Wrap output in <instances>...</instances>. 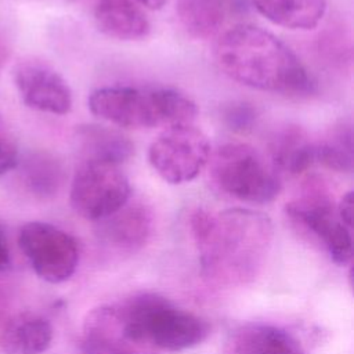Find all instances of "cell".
I'll list each match as a JSON object with an SVG mask.
<instances>
[{
	"instance_id": "cell-8",
	"label": "cell",
	"mask_w": 354,
	"mask_h": 354,
	"mask_svg": "<svg viewBox=\"0 0 354 354\" xmlns=\"http://www.w3.org/2000/svg\"><path fill=\"white\" fill-rule=\"evenodd\" d=\"M210 155L209 138L191 123L167 126L148 148L149 165L169 184L192 181Z\"/></svg>"
},
{
	"instance_id": "cell-10",
	"label": "cell",
	"mask_w": 354,
	"mask_h": 354,
	"mask_svg": "<svg viewBox=\"0 0 354 354\" xmlns=\"http://www.w3.org/2000/svg\"><path fill=\"white\" fill-rule=\"evenodd\" d=\"M12 77L26 106L53 115H66L71 111V87L47 62L25 58L15 64Z\"/></svg>"
},
{
	"instance_id": "cell-26",
	"label": "cell",
	"mask_w": 354,
	"mask_h": 354,
	"mask_svg": "<svg viewBox=\"0 0 354 354\" xmlns=\"http://www.w3.org/2000/svg\"><path fill=\"white\" fill-rule=\"evenodd\" d=\"M136 1L149 10H160L169 0H136Z\"/></svg>"
},
{
	"instance_id": "cell-21",
	"label": "cell",
	"mask_w": 354,
	"mask_h": 354,
	"mask_svg": "<svg viewBox=\"0 0 354 354\" xmlns=\"http://www.w3.org/2000/svg\"><path fill=\"white\" fill-rule=\"evenodd\" d=\"M24 181L37 196L48 198L58 192L64 181V169L59 160L46 152H36L24 162Z\"/></svg>"
},
{
	"instance_id": "cell-17",
	"label": "cell",
	"mask_w": 354,
	"mask_h": 354,
	"mask_svg": "<svg viewBox=\"0 0 354 354\" xmlns=\"http://www.w3.org/2000/svg\"><path fill=\"white\" fill-rule=\"evenodd\" d=\"M236 8V0H176L183 29L195 39L214 36Z\"/></svg>"
},
{
	"instance_id": "cell-20",
	"label": "cell",
	"mask_w": 354,
	"mask_h": 354,
	"mask_svg": "<svg viewBox=\"0 0 354 354\" xmlns=\"http://www.w3.org/2000/svg\"><path fill=\"white\" fill-rule=\"evenodd\" d=\"M315 163L340 173L353 171L354 149L350 122L335 124L319 141H315Z\"/></svg>"
},
{
	"instance_id": "cell-7",
	"label": "cell",
	"mask_w": 354,
	"mask_h": 354,
	"mask_svg": "<svg viewBox=\"0 0 354 354\" xmlns=\"http://www.w3.org/2000/svg\"><path fill=\"white\" fill-rule=\"evenodd\" d=\"M130 192L129 178L120 165L83 159L73 174L69 201L79 216L100 221L124 206Z\"/></svg>"
},
{
	"instance_id": "cell-25",
	"label": "cell",
	"mask_w": 354,
	"mask_h": 354,
	"mask_svg": "<svg viewBox=\"0 0 354 354\" xmlns=\"http://www.w3.org/2000/svg\"><path fill=\"white\" fill-rule=\"evenodd\" d=\"M11 266V253L4 230L0 225V271H6Z\"/></svg>"
},
{
	"instance_id": "cell-1",
	"label": "cell",
	"mask_w": 354,
	"mask_h": 354,
	"mask_svg": "<svg viewBox=\"0 0 354 354\" xmlns=\"http://www.w3.org/2000/svg\"><path fill=\"white\" fill-rule=\"evenodd\" d=\"M189 228L203 275L224 285H242L256 278L274 232L267 214L242 207L218 213L195 209L189 216Z\"/></svg>"
},
{
	"instance_id": "cell-23",
	"label": "cell",
	"mask_w": 354,
	"mask_h": 354,
	"mask_svg": "<svg viewBox=\"0 0 354 354\" xmlns=\"http://www.w3.org/2000/svg\"><path fill=\"white\" fill-rule=\"evenodd\" d=\"M18 166V142L17 138L0 115V176Z\"/></svg>"
},
{
	"instance_id": "cell-24",
	"label": "cell",
	"mask_w": 354,
	"mask_h": 354,
	"mask_svg": "<svg viewBox=\"0 0 354 354\" xmlns=\"http://www.w3.org/2000/svg\"><path fill=\"white\" fill-rule=\"evenodd\" d=\"M337 217L340 218V221L347 227V228H353V214H354V196H353V191H348L343 195V198L340 199L337 207Z\"/></svg>"
},
{
	"instance_id": "cell-2",
	"label": "cell",
	"mask_w": 354,
	"mask_h": 354,
	"mask_svg": "<svg viewBox=\"0 0 354 354\" xmlns=\"http://www.w3.org/2000/svg\"><path fill=\"white\" fill-rule=\"evenodd\" d=\"M213 55L224 75L246 87L289 97H306L315 90V82L299 57L257 25L238 24L224 30Z\"/></svg>"
},
{
	"instance_id": "cell-16",
	"label": "cell",
	"mask_w": 354,
	"mask_h": 354,
	"mask_svg": "<svg viewBox=\"0 0 354 354\" xmlns=\"http://www.w3.org/2000/svg\"><path fill=\"white\" fill-rule=\"evenodd\" d=\"M94 19L101 33L118 40H140L151 30L149 19L133 0H98Z\"/></svg>"
},
{
	"instance_id": "cell-13",
	"label": "cell",
	"mask_w": 354,
	"mask_h": 354,
	"mask_svg": "<svg viewBox=\"0 0 354 354\" xmlns=\"http://www.w3.org/2000/svg\"><path fill=\"white\" fill-rule=\"evenodd\" d=\"M97 223V235L104 245L119 252H134L148 239L152 217L145 205L127 202L118 212Z\"/></svg>"
},
{
	"instance_id": "cell-11",
	"label": "cell",
	"mask_w": 354,
	"mask_h": 354,
	"mask_svg": "<svg viewBox=\"0 0 354 354\" xmlns=\"http://www.w3.org/2000/svg\"><path fill=\"white\" fill-rule=\"evenodd\" d=\"M224 354H307L300 340L283 328L248 322L230 332Z\"/></svg>"
},
{
	"instance_id": "cell-9",
	"label": "cell",
	"mask_w": 354,
	"mask_h": 354,
	"mask_svg": "<svg viewBox=\"0 0 354 354\" xmlns=\"http://www.w3.org/2000/svg\"><path fill=\"white\" fill-rule=\"evenodd\" d=\"M18 245L39 278L50 283L68 281L79 263V246L66 231L43 221L26 223Z\"/></svg>"
},
{
	"instance_id": "cell-4",
	"label": "cell",
	"mask_w": 354,
	"mask_h": 354,
	"mask_svg": "<svg viewBox=\"0 0 354 354\" xmlns=\"http://www.w3.org/2000/svg\"><path fill=\"white\" fill-rule=\"evenodd\" d=\"M87 104L93 115L126 129L191 123L198 113L188 95L169 87H100L90 94Z\"/></svg>"
},
{
	"instance_id": "cell-6",
	"label": "cell",
	"mask_w": 354,
	"mask_h": 354,
	"mask_svg": "<svg viewBox=\"0 0 354 354\" xmlns=\"http://www.w3.org/2000/svg\"><path fill=\"white\" fill-rule=\"evenodd\" d=\"M285 213L301 231L315 238L337 266L353 260V236L340 218L326 187L310 180L300 198L285 205Z\"/></svg>"
},
{
	"instance_id": "cell-15",
	"label": "cell",
	"mask_w": 354,
	"mask_h": 354,
	"mask_svg": "<svg viewBox=\"0 0 354 354\" xmlns=\"http://www.w3.org/2000/svg\"><path fill=\"white\" fill-rule=\"evenodd\" d=\"M51 322L36 313L24 311L12 315L0 333L4 354H41L53 342Z\"/></svg>"
},
{
	"instance_id": "cell-5",
	"label": "cell",
	"mask_w": 354,
	"mask_h": 354,
	"mask_svg": "<svg viewBox=\"0 0 354 354\" xmlns=\"http://www.w3.org/2000/svg\"><path fill=\"white\" fill-rule=\"evenodd\" d=\"M209 163L213 184L231 198L266 205L281 192V173L268 156L250 144H223L210 155Z\"/></svg>"
},
{
	"instance_id": "cell-3",
	"label": "cell",
	"mask_w": 354,
	"mask_h": 354,
	"mask_svg": "<svg viewBox=\"0 0 354 354\" xmlns=\"http://www.w3.org/2000/svg\"><path fill=\"white\" fill-rule=\"evenodd\" d=\"M126 336L138 354L183 351L201 344L210 325L156 293H138L118 303Z\"/></svg>"
},
{
	"instance_id": "cell-12",
	"label": "cell",
	"mask_w": 354,
	"mask_h": 354,
	"mask_svg": "<svg viewBox=\"0 0 354 354\" xmlns=\"http://www.w3.org/2000/svg\"><path fill=\"white\" fill-rule=\"evenodd\" d=\"M82 344L87 354H138L126 336L118 304L98 306L86 314Z\"/></svg>"
},
{
	"instance_id": "cell-18",
	"label": "cell",
	"mask_w": 354,
	"mask_h": 354,
	"mask_svg": "<svg viewBox=\"0 0 354 354\" xmlns=\"http://www.w3.org/2000/svg\"><path fill=\"white\" fill-rule=\"evenodd\" d=\"M259 14L290 30L314 29L326 10V0H250Z\"/></svg>"
},
{
	"instance_id": "cell-14",
	"label": "cell",
	"mask_w": 354,
	"mask_h": 354,
	"mask_svg": "<svg viewBox=\"0 0 354 354\" xmlns=\"http://www.w3.org/2000/svg\"><path fill=\"white\" fill-rule=\"evenodd\" d=\"M267 151L279 173L300 174L315 163V141L297 124L277 129L268 140Z\"/></svg>"
},
{
	"instance_id": "cell-19",
	"label": "cell",
	"mask_w": 354,
	"mask_h": 354,
	"mask_svg": "<svg viewBox=\"0 0 354 354\" xmlns=\"http://www.w3.org/2000/svg\"><path fill=\"white\" fill-rule=\"evenodd\" d=\"M77 138L80 141V149L84 159L120 165L134 152V145L129 137L105 126H82L77 131Z\"/></svg>"
},
{
	"instance_id": "cell-22",
	"label": "cell",
	"mask_w": 354,
	"mask_h": 354,
	"mask_svg": "<svg viewBox=\"0 0 354 354\" xmlns=\"http://www.w3.org/2000/svg\"><path fill=\"white\" fill-rule=\"evenodd\" d=\"M223 124L235 133H246L253 129L257 122V108L246 101H231L220 109Z\"/></svg>"
}]
</instances>
